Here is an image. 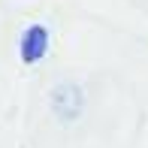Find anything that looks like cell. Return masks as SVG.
I'll return each instance as SVG.
<instances>
[{
  "mask_svg": "<svg viewBox=\"0 0 148 148\" xmlns=\"http://www.w3.org/2000/svg\"><path fill=\"white\" fill-rule=\"evenodd\" d=\"M42 49H45V30L30 27V30H27V36H24V49H21L24 60H36L39 55H42Z\"/></svg>",
  "mask_w": 148,
  "mask_h": 148,
  "instance_id": "obj_1",
  "label": "cell"
}]
</instances>
